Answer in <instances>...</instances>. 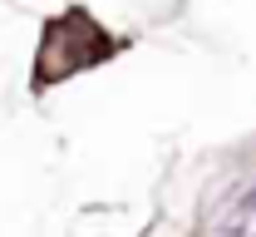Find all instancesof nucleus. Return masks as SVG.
I'll return each mask as SVG.
<instances>
[{
  "instance_id": "nucleus-1",
  "label": "nucleus",
  "mask_w": 256,
  "mask_h": 237,
  "mask_svg": "<svg viewBox=\"0 0 256 237\" xmlns=\"http://www.w3.org/2000/svg\"><path fill=\"white\" fill-rule=\"evenodd\" d=\"M114 50L118 45H108V35L98 30L84 10H64V15H54L40 30V45H34V89H54L64 79L94 69Z\"/></svg>"
},
{
  "instance_id": "nucleus-2",
  "label": "nucleus",
  "mask_w": 256,
  "mask_h": 237,
  "mask_svg": "<svg viewBox=\"0 0 256 237\" xmlns=\"http://www.w3.org/2000/svg\"><path fill=\"white\" fill-rule=\"evenodd\" d=\"M236 217H242V222H246V217H256V183L236 198Z\"/></svg>"
}]
</instances>
